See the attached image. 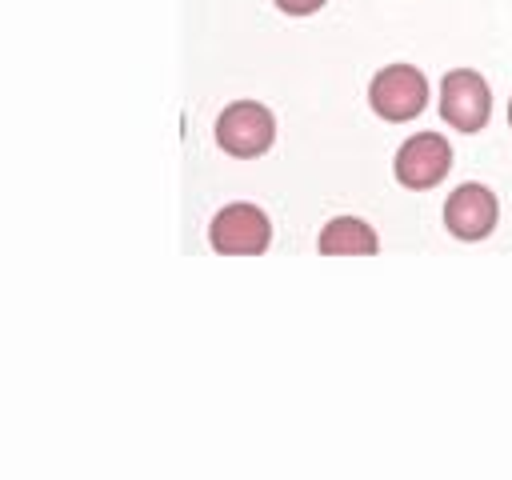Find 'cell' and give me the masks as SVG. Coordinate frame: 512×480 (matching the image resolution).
<instances>
[{"label": "cell", "instance_id": "cell-6", "mask_svg": "<svg viewBox=\"0 0 512 480\" xmlns=\"http://www.w3.org/2000/svg\"><path fill=\"white\" fill-rule=\"evenodd\" d=\"M496 196L484 184H460L448 200H444V228L456 240H484L496 228Z\"/></svg>", "mask_w": 512, "mask_h": 480}, {"label": "cell", "instance_id": "cell-9", "mask_svg": "<svg viewBox=\"0 0 512 480\" xmlns=\"http://www.w3.org/2000/svg\"><path fill=\"white\" fill-rule=\"evenodd\" d=\"M508 124H512V100H508Z\"/></svg>", "mask_w": 512, "mask_h": 480}, {"label": "cell", "instance_id": "cell-4", "mask_svg": "<svg viewBox=\"0 0 512 480\" xmlns=\"http://www.w3.org/2000/svg\"><path fill=\"white\" fill-rule=\"evenodd\" d=\"M208 240L224 256H256L272 240V224L256 204H228L212 216Z\"/></svg>", "mask_w": 512, "mask_h": 480}, {"label": "cell", "instance_id": "cell-7", "mask_svg": "<svg viewBox=\"0 0 512 480\" xmlns=\"http://www.w3.org/2000/svg\"><path fill=\"white\" fill-rule=\"evenodd\" d=\"M376 248H380L376 232L356 216L328 220L324 232H320V252L324 256H372Z\"/></svg>", "mask_w": 512, "mask_h": 480}, {"label": "cell", "instance_id": "cell-1", "mask_svg": "<svg viewBox=\"0 0 512 480\" xmlns=\"http://www.w3.org/2000/svg\"><path fill=\"white\" fill-rule=\"evenodd\" d=\"M368 104H372L376 116H384V120H392V124L412 120V116H420L424 104H428V80H424V72L412 68V64H388V68H380V72L372 76V84H368Z\"/></svg>", "mask_w": 512, "mask_h": 480}, {"label": "cell", "instance_id": "cell-2", "mask_svg": "<svg viewBox=\"0 0 512 480\" xmlns=\"http://www.w3.org/2000/svg\"><path fill=\"white\" fill-rule=\"evenodd\" d=\"M276 140V120L264 104L256 100H236L220 112L216 120V144L228 152V156H240V160H252V156H264Z\"/></svg>", "mask_w": 512, "mask_h": 480}, {"label": "cell", "instance_id": "cell-8", "mask_svg": "<svg viewBox=\"0 0 512 480\" xmlns=\"http://www.w3.org/2000/svg\"><path fill=\"white\" fill-rule=\"evenodd\" d=\"M276 8L288 16H312L316 8H324V0H276Z\"/></svg>", "mask_w": 512, "mask_h": 480}, {"label": "cell", "instance_id": "cell-5", "mask_svg": "<svg viewBox=\"0 0 512 480\" xmlns=\"http://www.w3.org/2000/svg\"><path fill=\"white\" fill-rule=\"evenodd\" d=\"M448 168H452V148L436 132H420V136L404 140L396 152V180L416 192L436 188L448 176Z\"/></svg>", "mask_w": 512, "mask_h": 480}, {"label": "cell", "instance_id": "cell-3", "mask_svg": "<svg viewBox=\"0 0 512 480\" xmlns=\"http://www.w3.org/2000/svg\"><path fill=\"white\" fill-rule=\"evenodd\" d=\"M440 116L456 132H480L492 116V92L488 80L472 68H452L440 84Z\"/></svg>", "mask_w": 512, "mask_h": 480}]
</instances>
